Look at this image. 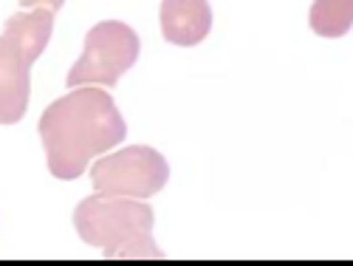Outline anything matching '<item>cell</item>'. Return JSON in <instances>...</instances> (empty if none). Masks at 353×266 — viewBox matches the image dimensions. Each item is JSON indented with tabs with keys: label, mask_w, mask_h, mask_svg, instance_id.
I'll return each instance as SVG.
<instances>
[{
	"label": "cell",
	"mask_w": 353,
	"mask_h": 266,
	"mask_svg": "<svg viewBox=\"0 0 353 266\" xmlns=\"http://www.w3.org/2000/svg\"><path fill=\"white\" fill-rule=\"evenodd\" d=\"M37 131L46 147L48 173L63 182L79 179L91 159L128 139L122 113L102 85L71 88V94L43 111Z\"/></svg>",
	"instance_id": "cell-1"
},
{
	"label": "cell",
	"mask_w": 353,
	"mask_h": 266,
	"mask_svg": "<svg viewBox=\"0 0 353 266\" xmlns=\"http://www.w3.org/2000/svg\"><path fill=\"white\" fill-rule=\"evenodd\" d=\"M153 207L144 198L91 196L77 204V235L105 252V258H164L153 241Z\"/></svg>",
	"instance_id": "cell-2"
},
{
	"label": "cell",
	"mask_w": 353,
	"mask_h": 266,
	"mask_svg": "<svg viewBox=\"0 0 353 266\" xmlns=\"http://www.w3.org/2000/svg\"><path fill=\"white\" fill-rule=\"evenodd\" d=\"M54 32V9L17 12L3 26L0 40V122L17 125L32 97V66Z\"/></svg>",
	"instance_id": "cell-3"
},
{
	"label": "cell",
	"mask_w": 353,
	"mask_h": 266,
	"mask_svg": "<svg viewBox=\"0 0 353 266\" xmlns=\"http://www.w3.org/2000/svg\"><path fill=\"white\" fill-rule=\"evenodd\" d=\"M139 35L128 23L102 20L85 35V48L68 71V88L102 85L113 88L119 77L139 60Z\"/></svg>",
	"instance_id": "cell-4"
},
{
	"label": "cell",
	"mask_w": 353,
	"mask_h": 266,
	"mask_svg": "<svg viewBox=\"0 0 353 266\" xmlns=\"http://www.w3.org/2000/svg\"><path fill=\"white\" fill-rule=\"evenodd\" d=\"M170 179L167 159L147 144H130L102 156L91 167V182L99 196L150 198L164 190Z\"/></svg>",
	"instance_id": "cell-5"
},
{
	"label": "cell",
	"mask_w": 353,
	"mask_h": 266,
	"mask_svg": "<svg viewBox=\"0 0 353 266\" xmlns=\"http://www.w3.org/2000/svg\"><path fill=\"white\" fill-rule=\"evenodd\" d=\"M212 28L207 0H161V35L172 46H198Z\"/></svg>",
	"instance_id": "cell-6"
},
{
	"label": "cell",
	"mask_w": 353,
	"mask_h": 266,
	"mask_svg": "<svg viewBox=\"0 0 353 266\" xmlns=\"http://www.w3.org/2000/svg\"><path fill=\"white\" fill-rule=\"evenodd\" d=\"M308 23L319 37H345L353 28V0H314Z\"/></svg>",
	"instance_id": "cell-7"
},
{
	"label": "cell",
	"mask_w": 353,
	"mask_h": 266,
	"mask_svg": "<svg viewBox=\"0 0 353 266\" xmlns=\"http://www.w3.org/2000/svg\"><path fill=\"white\" fill-rule=\"evenodd\" d=\"M63 3H65V0H20V6H26V9L48 6V9H54V12H60V9H63Z\"/></svg>",
	"instance_id": "cell-8"
}]
</instances>
